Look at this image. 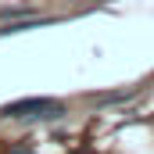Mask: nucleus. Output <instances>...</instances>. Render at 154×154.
Segmentation results:
<instances>
[{
    "instance_id": "f257e3e1",
    "label": "nucleus",
    "mask_w": 154,
    "mask_h": 154,
    "mask_svg": "<svg viewBox=\"0 0 154 154\" xmlns=\"http://www.w3.org/2000/svg\"><path fill=\"white\" fill-rule=\"evenodd\" d=\"M61 111H65L61 100H50V97H25V100L7 104L0 115L4 118H57Z\"/></svg>"
},
{
    "instance_id": "f03ea898",
    "label": "nucleus",
    "mask_w": 154,
    "mask_h": 154,
    "mask_svg": "<svg viewBox=\"0 0 154 154\" xmlns=\"http://www.w3.org/2000/svg\"><path fill=\"white\" fill-rule=\"evenodd\" d=\"M7 154H32V147H22L18 143V147H7Z\"/></svg>"
}]
</instances>
